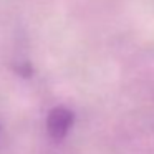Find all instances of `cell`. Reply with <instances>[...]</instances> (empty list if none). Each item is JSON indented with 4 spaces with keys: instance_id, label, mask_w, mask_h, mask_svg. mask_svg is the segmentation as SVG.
Listing matches in <instances>:
<instances>
[{
    "instance_id": "1",
    "label": "cell",
    "mask_w": 154,
    "mask_h": 154,
    "mask_svg": "<svg viewBox=\"0 0 154 154\" xmlns=\"http://www.w3.org/2000/svg\"><path fill=\"white\" fill-rule=\"evenodd\" d=\"M73 123H75L73 111L65 106H57L47 116V131L51 139L60 141L70 133Z\"/></svg>"
},
{
    "instance_id": "2",
    "label": "cell",
    "mask_w": 154,
    "mask_h": 154,
    "mask_svg": "<svg viewBox=\"0 0 154 154\" xmlns=\"http://www.w3.org/2000/svg\"><path fill=\"white\" fill-rule=\"evenodd\" d=\"M0 137H2V126H0Z\"/></svg>"
}]
</instances>
